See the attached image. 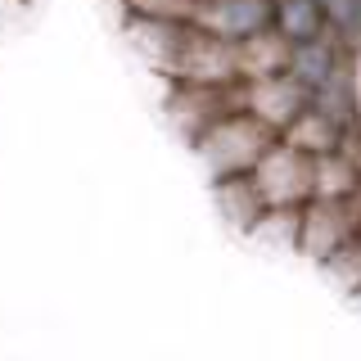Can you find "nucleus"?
Masks as SVG:
<instances>
[{"label":"nucleus","instance_id":"f257e3e1","mask_svg":"<svg viewBox=\"0 0 361 361\" xmlns=\"http://www.w3.org/2000/svg\"><path fill=\"white\" fill-rule=\"evenodd\" d=\"M276 135L280 131H271L262 118H253L248 109H235V113H226V118H217L212 127H203L195 135V149H199V163L208 167V176L221 180V176L248 172V167L276 145Z\"/></svg>","mask_w":361,"mask_h":361},{"label":"nucleus","instance_id":"f03ea898","mask_svg":"<svg viewBox=\"0 0 361 361\" xmlns=\"http://www.w3.org/2000/svg\"><path fill=\"white\" fill-rule=\"evenodd\" d=\"M312 176H316V158L298 145L280 140L248 167V180L257 185L262 203H307L312 199Z\"/></svg>","mask_w":361,"mask_h":361},{"label":"nucleus","instance_id":"7ed1b4c3","mask_svg":"<svg viewBox=\"0 0 361 361\" xmlns=\"http://www.w3.org/2000/svg\"><path fill=\"white\" fill-rule=\"evenodd\" d=\"M167 77H172V82H203V86L240 82V41H226L217 32H203V27L190 23Z\"/></svg>","mask_w":361,"mask_h":361},{"label":"nucleus","instance_id":"20e7f679","mask_svg":"<svg viewBox=\"0 0 361 361\" xmlns=\"http://www.w3.org/2000/svg\"><path fill=\"white\" fill-rule=\"evenodd\" d=\"M244 109V77L240 82H221V86H203V82H176L172 99H167V113L180 131L195 140L203 127H212L226 113Z\"/></svg>","mask_w":361,"mask_h":361},{"label":"nucleus","instance_id":"39448f33","mask_svg":"<svg viewBox=\"0 0 361 361\" xmlns=\"http://www.w3.org/2000/svg\"><path fill=\"white\" fill-rule=\"evenodd\" d=\"M312 104V90L293 73H267V77H244V109L262 118L271 131H285L302 109Z\"/></svg>","mask_w":361,"mask_h":361},{"label":"nucleus","instance_id":"423d86ee","mask_svg":"<svg viewBox=\"0 0 361 361\" xmlns=\"http://www.w3.org/2000/svg\"><path fill=\"white\" fill-rule=\"evenodd\" d=\"M271 9H276V0H199L190 23L203 32H217L226 41H244L271 27Z\"/></svg>","mask_w":361,"mask_h":361},{"label":"nucleus","instance_id":"0eeeda50","mask_svg":"<svg viewBox=\"0 0 361 361\" xmlns=\"http://www.w3.org/2000/svg\"><path fill=\"white\" fill-rule=\"evenodd\" d=\"M289 37H280L276 27H262L253 37L240 41V77H267V73H285L289 63Z\"/></svg>","mask_w":361,"mask_h":361},{"label":"nucleus","instance_id":"6e6552de","mask_svg":"<svg viewBox=\"0 0 361 361\" xmlns=\"http://www.w3.org/2000/svg\"><path fill=\"white\" fill-rule=\"evenodd\" d=\"M217 208L235 231H253V221L262 217L267 203L257 195V185L248 180V172H240V176H221L217 180Z\"/></svg>","mask_w":361,"mask_h":361},{"label":"nucleus","instance_id":"1a4fd4ad","mask_svg":"<svg viewBox=\"0 0 361 361\" xmlns=\"http://www.w3.org/2000/svg\"><path fill=\"white\" fill-rule=\"evenodd\" d=\"M280 140H289V145H298V149H307L312 158L316 154H330V149H338V140H343V127H338L334 118H325L321 109H302L298 118L289 122L285 131H280Z\"/></svg>","mask_w":361,"mask_h":361},{"label":"nucleus","instance_id":"9d476101","mask_svg":"<svg viewBox=\"0 0 361 361\" xmlns=\"http://www.w3.org/2000/svg\"><path fill=\"white\" fill-rule=\"evenodd\" d=\"M271 27H276L280 37H289V41H307V37H316V32H325L330 23H325L321 0H276Z\"/></svg>","mask_w":361,"mask_h":361},{"label":"nucleus","instance_id":"9b49d317","mask_svg":"<svg viewBox=\"0 0 361 361\" xmlns=\"http://www.w3.org/2000/svg\"><path fill=\"white\" fill-rule=\"evenodd\" d=\"M361 185L357 163L343 149L316 154V176H312V199H334V195H353Z\"/></svg>","mask_w":361,"mask_h":361},{"label":"nucleus","instance_id":"f8f14e48","mask_svg":"<svg viewBox=\"0 0 361 361\" xmlns=\"http://www.w3.org/2000/svg\"><path fill=\"white\" fill-rule=\"evenodd\" d=\"M298 231H302V203H267L248 235L280 248H298Z\"/></svg>","mask_w":361,"mask_h":361},{"label":"nucleus","instance_id":"ddd939ff","mask_svg":"<svg viewBox=\"0 0 361 361\" xmlns=\"http://www.w3.org/2000/svg\"><path fill=\"white\" fill-rule=\"evenodd\" d=\"M321 267L330 271V276H334L343 289H353V293H357V289H361V231L353 235V240H343V244H338V248H334L330 257H325Z\"/></svg>","mask_w":361,"mask_h":361},{"label":"nucleus","instance_id":"4468645a","mask_svg":"<svg viewBox=\"0 0 361 361\" xmlns=\"http://www.w3.org/2000/svg\"><path fill=\"white\" fill-rule=\"evenodd\" d=\"M127 5H131V14H140V18H180V23H190L195 9H199V0H127Z\"/></svg>","mask_w":361,"mask_h":361}]
</instances>
